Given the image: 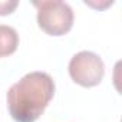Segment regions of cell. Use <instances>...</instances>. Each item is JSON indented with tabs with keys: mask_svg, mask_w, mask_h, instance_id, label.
I'll use <instances>...</instances> for the list:
<instances>
[{
	"mask_svg": "<svg viewBox=\"0 0 122 122\" xmlns=\"http://www.w3.org/2000/svg\"><path fill=\"white\" fill-rule=\"evenodd\" d=\"M19 46V35L12 26L0 25V57L10 56Z\"/></svg>",
	"mask_w": 122,
	"mask_h": 122,
	"instance_id": "obj_4",
	"label": "cell"
},
{
	"mask_svg": "<svg viewBox=\"0 0 122 122\" xmlns=\"http://www.w3.org/2000/svg\"><path fill=\"white\" fill-rule=\"evenodd\" d=\"M85 5H88V6H91V7H95V9H105V7H108V6H111V5H113V2H112V0H111V2L109 3H106V5H98V3H92V2H88V0H86V2H85Z\"/></svg>",
	"mask_w": 122,
	"mask_h": 122,
	"instance_id": "obj_6",
	"label": "cell"
},
{
	"mask_svg": "<svg viewBox=\"0 0 122 122\" xmlns=\"http://www.w3.org/2000/svg\"><path fill=\"white\" fill-rule=\"evenodd\" d=\"M55 95L49 73L30 72L13 83L7 92L9 113L16 122H36Z\"/></svg>",
	"mask_w": 122,
	"mask_h": 122,
	"instance_id": "obj_1",
	"label": "cell"
},
{
	"mask_svg": "<svg viewBox=\"0 0 122 122\" xmlns=\"http://www.w3.org/2000/svg\"><path fill=\"white\" fill-rule=\"evenodd\" d=\"M17 6H19L17 0H13V2H9V0H2V2H0V16L12 15Z\"/></svg>",
	"mask_w": 122,
	"mask_h": 122,
	"instance_id": "obj_5",
	"label": "cell"
},
{
	"mask_svg": "<svg viewBox=\"0 0 122 122\" xmlns=\"http://www.w3.org/2000/svg\"><path fill=\"white\" fill-rule=\"evenodd\" d=\"M68 69L72 81L83 88L98 86L105 76L103 60L99 55L89 50H82L73 55Z\"/></svg>",
	"mask_w": 122,
	"mask_h": 122,
	"instance_id": "obj_3",
	"label": "cell"
},
{
	"mask_svg": "<svg viewBox=\"0 0 122 122\" xmlns=\"http://www.w3.org/2000/svg\"><path fill=\"white\" fill-rule=\"evenodd\" d=\"M37 9V25L49 36H63L73 26L72 7L59 0L33 2Z\"/></svg>",
	"mask_w": 122,
	"mask_h": 122,
	"instance_id": "obj_2",
	"label": "cell"
}]
</instances>
